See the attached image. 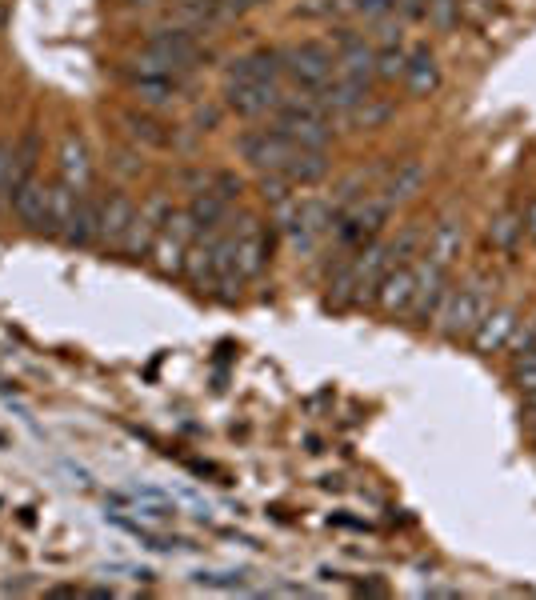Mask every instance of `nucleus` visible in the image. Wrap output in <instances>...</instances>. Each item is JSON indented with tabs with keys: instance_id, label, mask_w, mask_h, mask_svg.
<instances>
[{
	"instance_id": "nucleus-1",
	"label": "nucleus",
	"mask_w": 536,
	"mask_h": 600,
	"mask_svg": "<svg viewBox=\"0 0 536 600\" xmlns=\"http://www.w3.org/2000/svg\"><path fill=\"white\" fill-rule=\"evenodd\" d=\"M492 292H496V284L488 280V276H476V280H468V284H460L456 292H448L444 296V308H440V332L448 336V340H460V336H472L476 332V324L488 316V308H492Z\"/></svg>"
},
{
	"instance_id": "nucleus-2",
	"label": "nucleus",
	"mask_w": 536,
	"mask_h": 600,
	"mask_svg": "<svg viewBox=\"0 0 536 600\" xmlns=\"http://www.w3.org/2000/svg\"><path fill=\"white\" fill-rule=\"evenodd\" d=\"M280 60H284V76H292L296 88H320L324 80H332L336 68V56L316 40L292 44L288 52H280Z\"/></svg>"
},
{
	"instance_id": "nucleus-3",
	"label": "nucleus",
	"mask_w": 536,
	"mask_h": 600,
	"mask_svg": "<svg viewBox=\"0 0 536 600\" xmlns=\"http://www.w3.org/2000/svg\"><path fill=\"white\" fill-rule=\"evenodd\" d=\"M388 204L380 200V196H360V200H352L348 208H340L336 212V236H340V244H368L376 232H380V224L388 220Z\"/></svg>"
},
{
	"instance_id": "nucleus-4",
	"label": "nucleus",
	"mask_w": 536,
	"mask_h": 600,
	"mask_svg": "<svg viewBox=\"0 0 536 600\" xmlns=\"http://www.w3.org/2000/svg\"><path fill=\"white\" fill-rule=\"evenodd\" d=\"M192 236H196V228H192L188 208H184V212H180V208H172V212H168V220H164V228H160V236H156V244H152L156 268H160L164 276L184 272V256H188Z\"/></svg>"
},
{
	"instance_id": "nucleus-5",
	"label": "nucleus",
	"mask_w": 536,
	"mask_h": 600,
	"mask_svg": "<svg viewBox=\"0 0 536 600\" xmlns=\"http://www.w3.org/2000/svg\"><path fill=\"white\" fill-rule=\"evenodd\" d=\"M240 152L252 168L260 172H284V164L292 160L296 144L280 132V128H256V132H244L240 136Z\"/></svg>"
},
{
	"instance_id": "nucleus-6",
	"label": "nucleus",
	"mask_w": 536,
	"mask_h": 600,
	"mask_svg": "<svg viewBox=\"0 0 536 600\" xmlns=\"http://www.w3.org/2000/svg\"><path fill=\"white\" fill-rule=\"evenodd\" d=\"M416 280L420 268L416 264H392L376 288V304L384 316H408L412 312V296H416Z\"/></svg>"
},
{
	"instance_id": "nucleus-7",
	"label": "nucleus",
	"mask_w": 536,
	"mask_h": 600,
	"mask_svg": "<svg viewBox=\"0 0 536 600\" xmlns=\"http://www.w3.org/2000/svg\"><path fill=\"white\" fill-rule=\"evenodd\" d=\"M168 212H172V204H168L164 196H152V200L144 204V212L132 216V228H128V236L120 240V248H124L132 260H140L144 252H152V244H156V236H160Z\"/></svg>"
},
{
	"instance_id": "nucleus-8",
	"label": "nucleus",
	"mask_w": 536,
	"mask_h": 600,
	"mask_svg": "<svg viewBox=\"0 0 536 600\" xmlns=\"http://www.w3.org/2000/svg\"><path fill=\"white\" fill-rule=\"evenodd\" d=\"M444 296H448V268L440 264H420V280H416V296H412V316L416 324H432L444 308Z\"/></svg>"
},
{
	"instance_id": "nucleus-9",
	"label": "nucleus",
	"mask_w": 536,
	"mask_h": 600,
	"mask_svg": "<svg viewBox=\"0 0 536 600\" xmlns=\"http://www.w3.org/2000/svg\"><path fill=\"white\" fill-rule=\"evenodd\" d=\"M336 40H340V52H336V72H340L344 80H352V84L368 88V80L376 76V52H372V48H368L360 36H352V32H340Z\"/></svg>"
},
{
	"instance_id": "nucleus-10",
	"label": "nucleus",
	"mask_w": 536,
	"mask_h": 600,
	"mask_svg": "<svg viewBox=\"0 0 536 600\" xmlns=\"http://www.w3.org/2000/svg\"><path fill=\"white\" fill-rule=\"evenodd\" d=\"M228 236H232V248H236V268H240V276H244V280L256 276V272L264 268V260H268V236H264V228L244 216L240 228H232Z\"/></svg>"
},
{
	"instance_id": "nucleus-11",
	"label": "nucleus",
	"mask_w": 536,
	"mask_h": 600,
	"mask_svg": "<svg viewBox=\"0 0 536 600\" xmlns=\"http://www.w3.org/2000/svg\"><path fill=\"white\" fill-rule=\"evenodd\" d=\"M144 52H152V56L168 60V64L180 72V68H188V64L200 56V44H196V36H192L188 28H160V32H152V36H148Z\"/></svg>"
},
{
	"instance_id": "nucleus-12",
	"label": "nucleus",
	"mask_w": 536,
	"mask_h": 600,
	"mask_svg": "<svg viewBox=\"0 0 536 600\" xmlns=\"http://www.w3.org/2000/svg\"><path fill=\"white\" fill-rule=\"evenodd\" d=\"M224 96H228V108L240 116H264L284 104L280 84H224Z\"/></svg>"
},
{
	"instance_id": "nucleus-13",
	"label": "nucleus",
	"mask_w": 536,
	"mask_h": 600,
	"mask_svg": "<svg viewBox=\"0 0 536 600\" xmlns=\"http://www.w3.org/2000/svg\"><path fill=\"white\" fill-rule=\"evenodd\" d=\"M516 328H520L516 308H488V316H484V320L476 324V332H472V344H476V352L492 356V352H500V348L512 344Z\"/></svg>"
},
{
	"instance_id": "nucleus-14",
	"label": "nucleus",
	"mask_w": 536,
	"mask_h": 600,
	"mask_svg": "<svg viewBox=\"0 0 536 600\" xmlns=\"http://www.w3.org/2000/svg\"><path fill=\"white\" fill-rule=\"evenodd\" d=\"M284 76V60L276 48H260L252 56H240L228 68V84H280Z\"/></svg>"
},
{
	"instance_id": "nucleus-15",
	"label": "nucleus",
	"mask_w": 536,
	"mask_h": 600,
	"mask_svg": "<svg viewBox=\"0 0 536 600\" xmlns=\"http://www.w3.org/2000/svg\"><path fill=\"white\" fill-rule=\"evenodd\" d=\"M48 184H40L36 176H28L16 192H12V212L20 216V224L24 228H32V232H44L48 236Z\"/></svg>"
},
{
	"instance_id": "nucleus-16",
	"label": "nucleus",
	"mask_w": 536,
	"mask_h": 600,
	"mask_svg": "<svg viewBox=\"0 0 536 600\" xmlns=\"http://www.w3.org/2000/svg\"><path fill=\"white\" fill-rule=\"evenodd\" d=\"M420 188H424V164H420V160H404V164H396V168L388 172V180L380 184V200H384L388 208H400V204L416 200Z\"/></svg>"
},
{
	"instance_id": "nucleus-17",
	"label": "nucleus",
	"mask_w": 536,
	"mask_h": 600,
	"mask_svg": "<svg viewBox=\"0 0 536 600\" xmlns=\"http://www.w3.org/2000/svg\"><path fill=\"white\" fill-rule=\"evenodd\" d=\"M132 216H136V208H132V200H128L124 192L104 196V200H100V228H96V240H100V244H120V240L128 236V228H132Z\"/></svg>"
},
{
	"instance_id": "nucleus-18",
	"label": "nucleus",
	"mask_w": 536,
	"mask_h": 600,
	"mask_svg": "<svg viewBox=\"0 0 536 600\" xmlns=\"http://www.w3.org/2000/svg\"><path fill=\"white\" fill-rule=\"evenodd\" d=\"M460 248H464V228H460V220H456V216H444V220H440V224H432V232H428L424 260H428V264L448 268V264L460 256Z\"/></svg>"
},
{
	"instance_id": "nucleus-19",
	"label": "nucleus",
	"mask_w": 536,
	"mask_h": 600,
	"mask_svg": "<svg viewBox=\"0 0 536 600\" xmlns=\"http://www.w3.org/2000/svg\"><path fill=\"white\" fill-rule=\"evenodd\" d=\"M400 80H404V88H408L412 96H432V92L440 88V64H436V56H432L428 48L408 52Z\"/></svg>"
},
{
	"instance_id": "nucleus-20",
	"label": "nucleus",
	"mask_w": 536,
	"mask_h": 600,
	"mask_svg": "<svg viewBox=\"0 0 536 600\" xmlns=\"http://www.w3.org/2000/svg\"><path fill=\"white\" fill-rule=\"evenodd\" d=\"M92 176V160H88V144L80 132H64L60 140V180H68L72 188H88Z\"/></svg>"
},
{
	"instance_id": "nucleus-21",
	"label": "nucleus",
	"mask_w": 536,
	"mask_h": 600,
	"mask_svg": "<svg viewBox=\"0 0 536 600\" xmlns=\"http://www.w3.org/2000/svg\"><path fill=\"white\" fill-rule=\"evenodd\" d=\"M96 228H100V200H92L88 192H80L76 212H72V220H68V228H64L60 240L72 244V248H84V244L96 240Z\"/></svg>"
},
{
	"instance_id": "nucleus-22",
	"label": "nucleus",
	"mask_w": 536,
	"mask_h": 600,
	"mask_svg": "<svg viewBox=\"0 0 536 600\" xmlns=\"http://www.w3.org/2000/svg\"><path fill=\"white\" fill-rule=\"evenodd\" d=\"M284 176H288L292 184H316V180H324V176H328V156H324V148H296L292 160L284 164Z\"/></svg>"
},
{
	"instance_id": "nucleus-23",
	"label": "nucleus",
	"mask_w": 536,
	"mask_h": 600,
	"mask_svg": "<svg viewBox=\"0 0 536 600\" xmlns=\"http://www.w3.org/2000/svg\"><path fill=\"white\" fill-rule=\"evenodd\" d=\"M80 192H84V188H72L68 180L52 184V192H48V236H64V228H68V220H72V212H76Z\"/></svg>"
},
{
	"instance_id": "nucleus-24",
	"label": "nucleus",
	"mask_w": 536,
	"mask_h": 600,
	"mask_svg": "<svg viewBox=\"0 0 536 600\" xmlns=\"http://www.w3.org/2000/svg\"><path fill=\"white\" fill-rule=\"evenodd\" d=\"M224 196H216V192H196L192 196V204H188V216H192V228H196V236H204V232H220V220H224Z\"/></svg>"
},
{
	"instance_id": "nucleus-25",
	"label": "nucleus",
	"mask_w": 536,
	"mask_h": 600,
	"mask_svg": "<svg viewBox=\"0 0 536 600\" xmlns=\"http://www.w3.org/2000/svg\"><path fill=\"white\" fill-rule=\"evenodd\" d=\"M212 236L216 232H204L196 244H188V256H184V272L200 292L212 288Z\"/></svg>"
},
{
	"instance_id": "nucleus-26",
	"label": "nucleus",
	"mask_w": 536,
	"mask_h": 600,
	"mask_svg": "<svg viewBox=\"0 0 536 600\" xmlns=\"http://www.w3.org/2000/svg\"><path fill=\"white\" fill-rule=\"evenodd\" d=\"M388 116H392V104H388V100H380V96H372V92H364V96H360V100H356V104H352L340 120H344V124H352V128H380Z\"/></svg>"
},
{
	"instance_id": "nucleus-27",
	"label": "nucleus",
	"mask_w": 536,
	"mask_h": 600,
	"mask_svg": "<svg viewBox=\"0 0 536 600\" xmlns=\"http://www.w3.org/2000/svg\"><path fill=\"white\" fill-rule=\"evenodd\" d=\"M520 232H524V216H520V212H500V216L488 224V240H492V248H512Z\"/></svg>"
},
{
	"instance_id": "nucleus-28",
	"label": "nucleus",
	"mask_w": 536,
	"mask_h": 600,
	"mask_svg": "<svg viewBox=\"0 0 536 600\" xmlns=\"http://www.w3.org/2000/svg\"><path fill=\"white\" fill-rule=\"evenodd\" d=\"M132 88H136V100H140V104H148V108H160V104H168V100L176 96V80H164V76L136 80Z\"/></svg>"
},
{
	"instance_id": "nucleus-29",
	"label": "nucleus",
	"mask_w": 536,
	"mask_h": 600,
	"mask_svg": "<svg viewBox=\"0 0 536 600\" xmlns=\"http://www.w3.org/2000/svg\"><path fill=\"white\" fill-rule=\"evenodd\" d=\"M124 124H128V132H132L136 140H144V144H168V132H164V124H156L152 116L124 112Z\"/></svg>"
},
{
	"instance_id": "nucleus-30",
	"label": "nucleus",
	"mask_w": 536,
	"mask_h": 600,
	"mask_svg": "<svg viewBox=\"0 0 536 600\" xmlns=\"http://www.w3.org/2000/svg\"><path fill=\"white\" fill-rule=\"evenodd\" d=\"M404 60H408V52H400L396 44L380 48V52H376V76H380V80H396V76H404Z\"/></svg>"
},
{
	"instance_id": "nucleus-31",
	"label": "nucleus",
	"mask_w": 536,
	"mask_h": 600,
	"mask_svg": "<svg viewBox=\"0 0 536 600\" xmlns=\"http://www.w3.org/2000/svg\"><path fill=\"white\" fill-rule=\"evenodd\" d=\"M416 244H420V232H416V228H404L396 240L384 244V248H388V264H412Z\"/></svg>"
},
{
	"instance_id": "nucleus-32",
	"label": "nucleus",
	"mask_w": 536,
	"mask_h": 600,
	"mask_svg": "<svg viewBox=\"0 0 536 600\" xmlns=\"http://www.w3.org/2000/svg\"><path fill=\"white\" fill-rule=\"evenodd\" d=\"M424 12H428V20L436 28H448L456 20V12H460V0H424Z\"/></svg>"
},
{
	"instance_id": "nucleus-33",
	"label": "nucleus",
	"mask_w": 536,
	"mask_h": 600,
	"mask_svg": "<svg viewBox=\"0 0 536 600\" xmlns=\"http://www.w3.org/2000/svg\"><path fill=\"white\" fill-rule=\"evenodd\" d=\"M12 192V148L0 144V200H8Z\"/></svg>"
},
{
	"instance_id": "nucleus-34",
	"label": "nucleus",
	"mask_w": 536,
	"mask_h": 600,
	"mask_svg": "<svg viewBox=\"0 0 536 600\" xmlns=\"http://www.w3.org/2000/svg\"><path fill=\"white\" fill-rule=\"evenodd\" d=\"M512 348H516V352H532V348H536V320H532L528 328H516Z\"/></svg>"
},
{
	"instance_id": "nucleus-35",
	"label": "nucleus",
	"mask_w": 536,
	"mask_h": 600,
	"mask_svg": "<svg viewBox=\"0 0 536 600\" xmlns=\"http://www.w3.org/2000/svg\"><path fill=\"white\" fill-rule=\"evenodd\" d=\"M216 188H220L216 196H224V200L240 196V180H236V176H228V172H224V176H216Z\"/></svg>"
},
{
	"instance_id": "nucleus-36",
	"label": "nucleus",
	"mask_w": 536,
	"mask_h": 600,
	"mask_svg": "<svg viewBox=\"0 0 536 600\" xmlns=\"http://www.w3.org/2000/svg\"><path fill=\"white\" fill-rule=\"evenodd\" d=\"M520 216H524V232H528V236L536 240V200H532V204H528V208H524Z\"/></svg>"
},
{
	"instance_id": "nucleus-37",
	"label": "nucleus",
	"mask_w": 536,
	"mask_h": 600,
	"mask_svg": "<svg viewBox=\"0 0 536 600\" xmlns=\"http://www.w3.org/2000/svg\"><path fill=\"white\" fill-rule=\"evenodd\" d=\"M524 420H528V424H536V392H528V396H524Z\"/></svg>"
},
{
	"instance_id": "nucleus-38",
	"label": "nucleus",
	"mask_w": 536,
	"mask_h": 600,
	"mask_svg": "<svg viewBox=\"0 0 536 600\" xmlns=\"http://www.w3.org/2000/svg\"><path fill=\"white\" fill-rule=\"evenodd\" d=\"M516 364L520 368H536V348L532 352H516Z\"/></svg>"
},
{
	"instance_id": "nucleus-39",
	"label": "nucleus",
	"mask_w": 536,
	"mask_h": 600,
	"mask_svg": "<svg viewBox=\"0 0 536 600\" xmlns=\"http://www.w3.org/2000/svg\"><path fill=\"white\" fill-rule=\"evenodd\" d=\"M132 4H148V0H132Z\"/></svg>"
}]
</instances>
